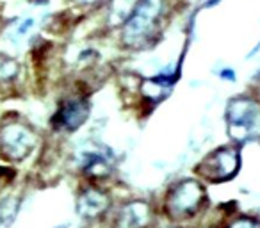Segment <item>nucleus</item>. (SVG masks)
<instances>
[{"label":"nucleus","mask_w":260,"mask_h":228,"mask_svg":"<svg viewBox=\"0 0 260 228\" xmlns=\"http://www.w3.org/2000/svg\"><path fill=\"white\" fill-rule=\"evenodd\" d=\"M203 187L196 180H184L171 189L166 200L168 212L173 217L192 216L202 207Z\"/></svg>","instance_id":"nucleus-5"},{"label":"nucleus","mask_w":260,"mask_h":228,"mask_svg":"<svg viewBox=\"0 0 260 228\" xmlns=\"http://www.w3.org/2000/svg\"><path fill=\"white\" fill-rule=\"evenodd\" d=\"M228 136L235 143L260 139V102L251 96H235L226 105Z\"/></svg>","instance_id":"nucleus-2"},{"label":"nucleus","mask_w":260,"mask_h":228,"mask_svg":"<svg viewBox=\"0 0 260 228\" xmlns=\"http://www.w3.org/2000/svg\"><path fill=\"white\" fill-rule=\"evenodd\" d=\"M112 157L100 146H91L80 153V170L91 178H104L111 173Z\"/></svg>","instance_id":"nucleus-8"},{"label":"nucleus","mask_w":260,"mask_h":228,"mask_svg":"<svg viewBox=\"0 0 260 228\" xmlns=\"http://www.w3.org/2000/svg\"><path fill=\"white\" fill-rule=\"evenodd\" d=\"M180 75V64H170L168 68L160 70L157 75L148 77L141 82V94L146 102L159 104L164 98L170 96L173 91L175 82Z\"/></svg>","instance_id":"nucleus-7"},{"label":"nucleus","mask_w":260,"mask_h":228,"mask_svg":"<svg viewBox=\"0 0 260 228\" xmlns=\"http://www.w3.org/2000/svg\"><path fill=\"white\" fill-rule=\"evenodd\" d=\"M34 25H36V18L34 16H27V18H22L20 20V23H16L15 29L9 32V41L11 43H18L22 38H25L27 34L30 32V30L34 29Z\"/></svg>","instance_id":"nucleus-13"},{"label":"nucleus","mask_w":260,"mask_h":228,"mask_svg":"<svg viewBox=\"0 0 260 228\" xmlns=\"http://www.w3.org/2000/svg\"><path fill=\"white\" fill-rule=\"evenodd\" d=\"M214 73H216L221 80H224V82H235V80H237V75H235L234 68H221Z\"/></svg>","instance_id":"nucleus-16"},{"label":"nucleus","mask_w":260,"mask_h":228,"mask_svg":"<svg viewBox=\"0 0 260 228\" xmlns=\"http://www.w3.org/2000/svg\"><path fill=\"white\" fill-rule=\"evenodd\" d=\"M239 162V150L226 145L210 152L198 164V173L209 182H224L237 173Z\"/></svg>","instance_id":"nucleus-4"},{"label":"nucleus","mask_w":260,"mask_h":228,"mask_svg":"<svg viewBox=\"0 0 260 228\" xmlns=\"http://www.w3.org/2000/svg\"><path fill=\"white\" fill-rule=\"evenodd\" d=\"M170 13V0H139L121 30L123 47L130 50L148 48L159 40Z\"/></svg>","instance_id":"nucleus-1"},{"label":"nucleus","mask_w":260,"mask_h":228,"mask_svg":"<svg viewBox=\"0 0 260 228\" xmlns=\"http://www.w3.org/2000/svg\"><path fill=\"white\" fill-rule=\"evenodd\" d=\"M15 214H16V207L13 200H6L4 203H0V228H8L11 224Z\"/></svg>","instance_id":"nucleus-14"},{"label":"nucleus","mask_w":260,"mask_h":228,"mask_svg":"<svg viewBox=\"0 0 260 228\" xmlns=\"http://www.w3.org/2000/svg\"><path fill=\"white\" fill-rule=\"evenodd\" d=\"M20 64L15 57L6 54H0V84L11 82L18 77Z\"/></svg>","instance_id":"nucleus-12"},{"label":"nucleus","mask_w":260,"mask_h":228,"mask_svg":"<svg viewBox=\"0 0 260 228\" xmlns=\"http://www.w3.org/2000/svg\"><path fill=\"white\" fill-rule=\"evenodd\" d=\"M148 205L143 202L126 203L119 209L116 217V226L118 228H143L148 219Z\"/></svg>","instance_id":"nucleus-9"},{"label":"nucleus","mask_w":260,"mask_h":228,"mask_svg":"<svg viewBox=\"0 0 260 228\" xmlns=\"http://www.w3.org/2000/svg\"><path fill=\"white\" fill-rule=\"evenodd\" d=\"M228 228H260V223L255 217H237L235 221H232Z\"/></svg>","instance_id":"nucleus-15"},{"label":"nucleus","mask_w":260,"mask_h":228,"mask_svg":"<svg viewBox=\"0 0 260 228\" xmlns=\"http://www.w3.org/2000/svg\"><path fill=\"white\" fill-rule=\"evenodd\" d=\"M36 134L32 128L20 121H9L0 127V155L8 160H23L36 146Z\"/></svg>","instance_id":"nucleus-3"},{"label":"nucleus","mask_w":260,"mask_h":228,"mask_svg":"<svg viewBox=\"0 0 260 228\" xmlns=\"http://www.w3.org/2000/svg\"><path fill=\"white\" fill-rule=\"evenodd\" d=\"M45 2H47V0H45Z\"/></svg>","instance_id":"nucleus-18"},{"label":"nucleus","mask_w":260,"mask_h":228,"mask_svg":"<svg viewBox=\"0 0 260 228\" xmlns=\"http://www.w3.org/2000/svg\"><path fill=\"white\" fill-rule=\"evenodd\" d=\"M72 2L77 6H82V8H94V6L104 4L105 0H72Z\"/></svg>","instance_id":"nucleus-17"},{"label":"nucleus","mask_w":260,"mask_h":228,"mask_svg":"<svg viewBox=\"0 0 260 228\" xmlns=\"http://www.w3.org/2000/svg\"><path fill=\"white\" fill-rule=\"evenodd\" d=\"M109 205V198L105 192H102L96 187H87L79 196V212L86 217H96L102 212H105Z\"/></svg>","instance_id":"nucleus-10"},{"label":"nucleus","mask_w":260,"mask_h":228,"mask_svg":"<svg viewBox=\"0 0 260 228\" xmlns=\"http://www.w3.org/2000/svg\"><path fill=\"white\" fill-rule=\"evenodd\" d=\"M89 118V102L84 96H70L61 102L57 112L54 114L55 131L75 132L82 127Z\"/></svg>","instance_id":"nucleus-6"},{"label":"nucleus","mask_w":260,"mask_h":228,"mask_svg":"<svg viewBox=\"0 0 260 228\" xmlns=\"http://www.w3.org/2000/svg\"><path fill=\"white\" fill-rule=\"evenodd\" d=\"M139 0H109L107 6V22L111 27L121 29L123 23L128 20Z\"/></svg>","instance_id":"nucleus-11"}]
</instances>
